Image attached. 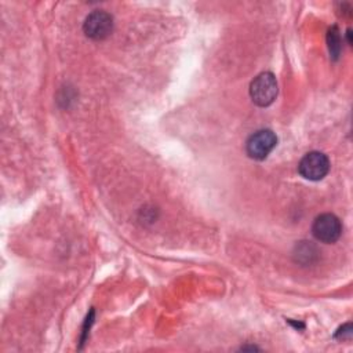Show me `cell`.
I'll use <instances>...</instances> for the list:
<instances>
[{
    "instance_id": "obj_1",
    "label": "cell",
    "mask_w": 353,
    "mask_h": 353,
    "mask_svg": "<svg viewBox=\"0 0 353 353\" xmlns=\"http://www.w3.org/2000/svg\"><path fill=\"white\" fill-rule=\"evenodd\" d=\"M250 97L252 102L261 108L273 103L277 97V81L274 74L270 72L258 74L250 84Z\"/></svg>"
},
{
    "instance_id": "obj_2",
    "label": "cell",
    "mask_w": 353,
    "mask_h": 353,
    "mask_svg": "<svg viewBox=\"0 0 353 353\" xmlns=\"http://www.w3.org/2000/svg\"><path fill=\"white\" fill-rule=\"evenodd\" d=\"M298 171L305 179L320 181L330 171V160L321 152H309L301 159Z\"/></svg>"
},
{
    "instance_id": "obj_3",
    "label": "cell",
    "mask_w": 353,
    "mask_h": 353,
    "mask_svg": "<svg viewBox=\"0 0 353 353\" xmlns=\"http://www.w3.org/2000/svg\"><path fill=\"white\" fill-rule=\"evenodd\" d=\"M277 137L270 130H259L254 132L245 142V152L254 160H263L274 149Z\"/></svg>"
},
{
    "instance_id": "obj_4",
    "label": "cell",
    "mask_w": 353,
    "mask_h": 353,
    "mask_svg": "<svg viewBox=\"0 0 353 353\" xmlns=\"http://www.w3.org/2000/svg\"><path fill=\"white\" fill-rule=\"evenodd\" d=\"M312 233L321 243H335L342 234L341 221L334 214H321L314 219Z\"/></svg>"
},
{
    "instance_id": "obj_5",
    "label": "cell",
    "mask_w": 353,
    "mask_h": 353,
    "mask_svg": "<svg viewBox=\"0 0 353 353\" xmlns=\"http://www.w3.org/2000/svg\"><path fill=\"white\" fill-rule=\"evenodd\" d=\"M83 30L85 36L92 40H103L113 30V18L106 11H94L85 18Z\"/></svg>"
},
{
    "instance_id": "obj_6",
    "label": "cell",
    "mask_w": 353,
    "mask_h": 353,
    "mask_svg": "<svg viewBox=\"0 0 353 353\" xmlns=\"http://www.w3.org/2000/svg\"><path fill=\"white\" fill-rule=\"evenodd\" d=\"M327 40H328V48H330L332 58H338V55L341 52V37H339V32H338L336 26H332L328 30Z\"/></svg>"
},
{
    "instance_id": "obj_7",
    "label": "cell",
    "mask_w": 353,
    "mask_h": 353,
    "mask_svg": "<svg viewBox=\"0 0 353 353\" xmlns=\"http://www.w3.org/2000/svg\"><path fill=\"white\" fill-rule=\"evenodd\" d=\"M335 336H341L342 339H345V338H350L352 336V324L350 323H347L346 325H343L338 332H336V335Z\"/></svg>"
}]
</instances>
